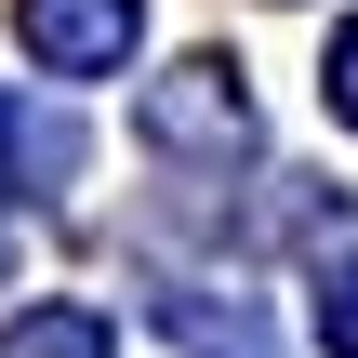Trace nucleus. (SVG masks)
Masks as SVG:
<instances>
[{"mask_svg": "<svg viewBox=\"0 0 358 358\" xmlns=\"http://www.w3.org/2000/svg\"><path fill=\"white\" fill-rule=\"evenodd\" d=\"M306 319H319V345H332V358H358V266H319Z\"/></svg>", "mask_w": 358, "mask_h": 358, "instance_id": "4", "label": "nucleus"}, {"mask_svg": "<svg viewBox=\"0 0 358 358\" xmlns=\"http://www.w3.org/2000/svg\"><path fill=\"white\" fill-rule=\"evenodd\" d=\"M0 358H120V332H106V306H13Z\"/></svg>", "mask_w": 358, "mask_h": 358, "instance_id": "3", "label": "nucleus"}, {"mask_svg": "<svg viewBox=\"0 0 358 358\" xmlns=\"http://www.w3.org/2000/svg\"><path fill=\"white\" fill-rule=\"evenodd\" d=\"M133 133H146L159 159L226 173V159H252V93H239V66H226V53H186V66H159V80L133 93Z\"/></svg>", "mask_w": 358, "mask_h": 358, "instance_id": "1", "label": "nucleus"}, {"mask_svg": "<svg viewBox=\"0 0 358 358\" xmlns=\"http://www.w3.org/2000/svg\"><path fill=\"white\" fill-rule=\"evenodd\" d=\"M13 40L53 80H120L133 40H146V0H13Z\"/></svg>", "mask_w": 358, "mask_h": 358, "instance_id": "2", "label": "nucleus"}, {"mask_svg": "<svg viewBox=\"0 0 358 358\" xmlns=\"http://www.w3.org/2000/svg\"><path fill=\"white\" fill-rule=\"evenodd\" d=\"M319 93H332V120L358 133V27H332V53H319Z\"/></svg>", "mask_w": 358, "mask_h": 358, "instance_id": "5", "label": "nucleus"}]
</instances>
